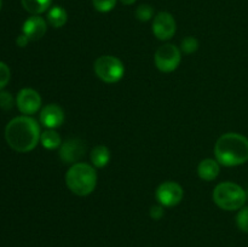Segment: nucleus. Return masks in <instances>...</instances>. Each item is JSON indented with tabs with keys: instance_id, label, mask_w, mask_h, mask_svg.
I'll list each match as a JSON object with an SVG mask.
<instances>
[{
	"instance_id": "nucleus-19",
	"label": "nucleus",
	"mask_w": 248,
	"mask_h": 247,
	"mask_svg": "<svg viewBox=\"0 0 248 247\" xmlns=\"http://www.w3.org/2000/svg\"><path fill=\"white\" fill-rule=\"evenodd\" d=\"M199 48V40L195 36H186L181 43V51L186 55H191Z\"/></svg>"
},
{
	"instance_id": "nucleus-16",
	"label": "nucleus",
	"mask_w": 248,
	"mask_h": 247,
	"mask_svg": "<svg viewBox=\"0 0 248 247\" xmlns=\"http://www.w3.org/2000/svg\"><path fill=\"white\" fill-rule=\"evenodd\" d=\"M22 6L31 15H41L48 11L52 0H21Z\"/></svg>"
},
{
	"instance_id": "nucleus-2",
	"label": "nucleus",
	"mask_w": 248,
	"mask_h": 247,
	"mask_svg": "<svg viewBox=\"0 0 248 247\" xmlns=\"http://www.w3.org/2000/svg\"><path fill=\"white\" fill-rule=\"evenodd\" d=\"M216 160L222 166L236 167L248 161V138L237 132L220 136L215 145Z\"/></svg>"
},
{
	"instance_id": "nucleus-22",
	"label": "nucleus",
	"mask_w": 248,
	"mask_h": 247,
	"mask_svg": "<svg viewBox=\"0 0 248 247\" xmlns=\"http://www.w3.org/2000/svg\"><path fill=\"white\" fill-rule=\"evenodd\" d=\"M10 79H11V72L9 65L0 61V91H2V89L9 84Z\"/></svg>"
},
{
	"instance_id": "nucleus-21",
	"label": "nucleus",
	"mask_w": 248,
	"mask_h": 247,
	"mask_svg": "<svg viewBox=\"0 0 248 247\" xmlns=\"http://www.w3.org/2000/svg\"><path fill=\"white\" fill-rule=\"evenodd\" d=\"M116 2H118V0H92L93 7L101 14L110 12L116 6Z\"/></svg>"
},
{
	"instance_id": "nucleus-13",
	"label": "nucleus",
	"mask_w": 248,
	"mask_h": 247,
	"mask_svg": "<svg viewBox=\"0 0 248 247\" xmlns=\"http://www.w3.org/2000/svg\"><path fill=\"white\" fill-rule=\"evenodd\" d=\"M220 172V164L216 159H203L198 166V174L202 181H215Z\"/></svg>"
},
{
	"instance_id": "nucleus-17",
	"label": "nucleus",
	"mask_w": 248,
	"mask_h": 247,
	"mask_svg": "<svg viewBox=\"0 0 248 247\" xmlns=\"http://www.w3.org/2000/svg\"><path fill=\"white\" fill-rule=\"evenodd\" d=\"M40 143L43 144V147L45 148V149L55 150L61 147V144H62V139H61V136L58 135L55 130H50V128H47L46 131L41 132Z\"/></svg>"
},
{
	"instance_id": "nucleus-24",
	"label": "nucleus",
	"mask_w": 248,
	"mask_h": 247,
	"mask_svg": "<svg viewBox=\"0 0 248 247\" xmlns=\"http://www.w3.org/2000/svg\"><path fill=\"white\" fill-rule=\"evenodd\" d=\"M165 212H164V206H161L159 203V205H155V206H152L149 210V216L152 219L154 220H160L162 217H164Z\"/></svg>"
},
{
	"instance_id": "nucleus-12",
	"label": "nucleus",
	"mask_w": 248,
	"mask_h": 247,
	"mask_svg": "<svg viewBox=\"0 0 248 247\" xmlns=\"http://www.w3.org/2000/svg\"><path fill=\"white\" fill-rule=\"evenodd\" d=\"M46 31H47V23L40 15H31L22 26V34H24L31 41L43 38L46 34Z\"/></svg>"
},
{
	"instance_id": "nucleus-20",
	"label": "nucleus",
	"mask_w": 248,
	"mask_h": 247,
	"mask_svg": "<svg viewBox=\"0 0 248 247\" xmlns=\"http://www.w3.org/2000/svg\"><path fill=\"white\" fill-rule=\"evenodd\" d=\"M235 222H236V227L239 228V230L248 234V206H244L241 210H239L236 217H235Z\"/></svg>"
},
{
	"instance_id": "nucleus-4",
	"label": "nucleus",
	"mask_w": 248,
	"mask_h": 247,
	"mask_svg": "<svg viewBox=\"0 0 248 247\" xmlns=\"http://www.w3.org/2000/svg\"><path fill=\"white\" fill-rule=\"evenodd\" d=\"M213 201L224 211H239L247 201V193L234 182H223L213 190Z\"/></svg>"
},
{
	"instance_id": "nucleus-7",
	"label": "nucleus",
	"mask_w": 248,
	"mask_h": 247,
	"mask_svg": "<svg viewBox=\"0 0 248 247\" xmlns=\"http://www.w3.org/2000/svg\"><path fill=\"white\" fill-rule=\"evenodd\" d=\"M184 190L177 182L167 181L160 184L155 191L157 202L164 207H174L183 200Z\"/></svg>"
},
{
	"instance_id": "nucleus-23",
	"label": "nucleus",
	"mask_w": 248,
	"mask_h": 247,
	"mask_svg": "<svg viewBox=\"0 0 248 247\" xmlns=\"http://www.w3.org/2000/svg\"><path fill=\"white\" fill-rule=\"evenodd\" d=\"M14 107V97L10 92L0 91V108L4 110H11Z\"/></svg>"
},
{
	"instance_id": "nucleus-26",
	"label": "nucleus",
	"mask_w": 248,
	"mask_h": 247,
	"mask_svg": "<svg viewBox=\"0 0 248 247\" xmlns=\"http://www.w3.org/2000/svg\"><path fill=\"white\" fill-rule=\"evenodd\" d=\"M119 1H120L121 4L127 5V6H130V5H133V4H135V2L137 1V0H119Z\"/></svg>"
},
{
	"instance_id": "nucleus-14",
	"label": "nucleus",
	"mask_w": 248,
	"mask_h": 247,
	"mask_svg": "<svg viewBox=\"0 0 248 247\" xmlns=\"http://www.w3.org/2000/svg\"><path fill=\"white\" fill-rule=\"evenodd\" d=\"M90 160H91L93 167L103 169L110 161V150L106 145H97L92 149L91 154H90Z\"/></svg>"
},
{
	"instance_id": "nucleus-3",
	"label": "nucleus",
	"mask_w": 248,
	"mask_h": 247,
	"mask_svg": "<svg viewBox=\"0 0 248 247\" xmlns=\"http://www.w3.org/2000/svg\"><path fill=\"white\" fill-rule=\"evenodd\" d=\"M65 184L75 195H90L97 186L96 170L86 162H77L72 165L65 173Z\"/></svg>"
},
{
	"instance_id": "nucleus-25",
	"label": "nucleus",
	"mask_w": 248,
	"mask_h": 247,
	"mask_svg": "<svg viewBox=\"0 0 248 247\" xmlns=\"http://www.w3.org/2000/svg\"><path fill=\"white\" fill-rule=\"evenodd\" d=\"M29 41L31 40H29V39L27 38L24 34H21V35L16 39V44H17V46H19V47H26V46L28 45Z\"/></svg>"
},
{
	"instance_id": "nucleus-10",
	"label": "nucleus",
	"mask_w": 248,
	"mask_h": 247,
	"mask_svg": "<svg viewBox=\"0 0 248 247\" xmlns=\"http://www.w3.org/2000/svg\"><path fill=\"white\" fill-rule=\"evenodd\" d=\"M16 106L23 115H33L41 108V97L38 91L33 89H22L17 93Z\"/></svg>"
},
{
	"instance_id": "nucleus-11",
	"label": "nucleus",
	"mask_w": 248,
	"mask_h": 247,
	"mask_svg": "<svg viewBox=\"0 0 248 247\" xmlns=\"http://www.w3.org/2000/svg\"><path fill=\"white\" fill-rule=\"evenodd\" d=\"M64 119L65 115L63 109L55 103L44 107L40 111V116H39L41 125L46 128H50V130L61 127L64 123Z\"/></svg>"
},
{
	"instance_id": "nucleus-1",
	"label": "nucleus",
	"mask_w": 248,
	"mask_h": 247,
	"mask_svg": "<svg viewBox=\"0 0 248 247\" xmlns=\"http://www.w3.org/2000/svg\"><path fill=\"white\" fill-rule=\"evenodd\" d=\"M40 125L28 115L14 118L5 127V139L17 153L31 152L40 142Z\"/></svg>"
},
{
	"instance_id": "nucleus-27",
	"label": "nucleus",
	"mask_w": 248,
	"mask_h": 247,
	"mask_svg": "<svg viewBox=\"0 0 248 247\" xmlns=\"http://www.w3.org/2000/svg\"><path fill=\"white\" fill-rule=\"evenodd\" d=\"M1 6H2V0H0V10H1Z\"/></svg>"
},
{
	"instance_id": "nucleus-5",
	"label": "nucleus",
	"mask_w": 248,
	"mask_h": 247,
	"mask_svg": "<svg viewBox=\"0 0 248 247\" xmlns=\"http://www.w3.org/2000/svg\"><path fill=\"white\" fill-rule=\"evenodd\" d=\"M94 74L106 84H116L125 74V65L115 56H101L93 64Z\"/></svg>"
},
{
	"instance_id": "nucleus-8",
	"label": "nucleus",
	"mask_w": 248,
	"mask_h": 247,
	"mask_svg": "<svg viewBox=\"0 0 248 247\" xmlns=\"http://www.w3.org/2000/svg\"><path fill=\"white\" fill-rule=\"evenodd\" d=\"M153 33L159 40H170L176 34L177 23L174 17L170 12L161 11L155 15L153 19Z\"/></svg>"
},
{
	"instance_id": "nucleus-9",
	"label": "nucleus",
	"mask_w": 248,
	"mask_h": 247,
	"mask_svg": "<svg viewBox=\"0 0 248 247\" xmlns=\"http://www.w3.org/2000/svg\"><path fill=\"white\" fill-rule=\"evenodd\" d=\"M85 153H86V145L80 138H69L65 142H62L58 150L60 159L64 164L72 165L79 162L84 157Z\"/></svg>"
},
{
	"instance_id": "nucleus-6",
	"label": "nucleus",
	"mask_w": 248,
	"mask_h": 247,
	"mask_svg": "<svg viewBox=\"0 0 248 247\" xmlns=\"http://www.w3.org/2000/svg\"><path fill=\"white\" fill-rule=\"evenodd\" d=\"M182 61V51L173 44L160 46L154 55V62L162 73H172L178 68Z\"/></svg>"
},
{
	"instance_id": "nucleus-18",
	"label": "nucleus",
	"mask_w": 248,
	"mask_h": 247,
	"mask_svg": "<svg viewBox=\"0 0 248 247\" xmlns=\"http://www.w3.org/2000/svg\"><path fill=\"white\" fill-rule=\"evenodd\" d=\"M136 18L140 22H148L154 17V9L148 4H142L136 9Z\"/></svg>"
},
{
	"instance_id": "nucleus-15",
	"label": "nucleus",
	"mask_w": 248,
	"mask_h": 247,
	"mask_svg": "<svg viewBox=\"0 0 248 247\" xmlns=\"http://www.w3.org/2000/svg\"><path fill=\"white\" fill-rule=\"evenodd\" d=\"M68 21V14L62 6H52L47 11V22L53 28H62Z\"/></svg>"
}]
</instances>
